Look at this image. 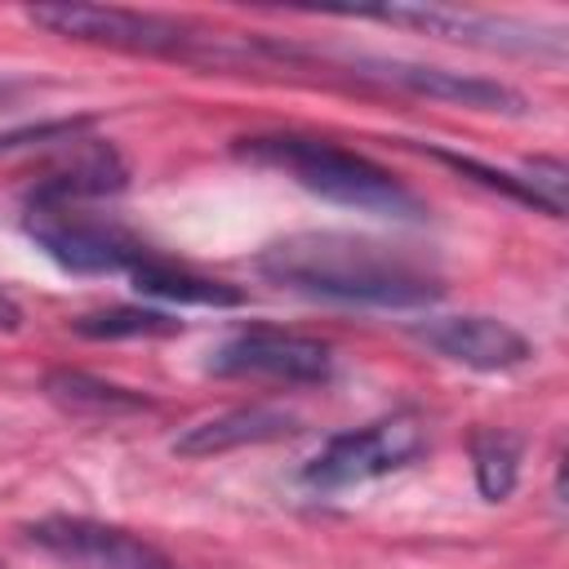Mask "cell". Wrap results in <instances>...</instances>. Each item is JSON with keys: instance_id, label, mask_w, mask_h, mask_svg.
Here are the masks:
<instances>
[{"instance_id": "5b68a950", "label": "cell", "mask_w": 569, "mask_h": 569, "mask_svg": "<svg viewBox=\"0 0 569 569\" xmlns=\"http://www.w3.org/2000/svg\"><path fill=\"white\" fill-rule=\"evenodd\" d=\"M22 231L49 262L71 276H129L151 253V244H142L120 222L53 200H27Z\"/></svg>"}, {"instance_id": "6da1fadb", "label": "cell", "mask_w": 569, "mask_h": 569, "mask_svg": "<svg viewBox=\"0 0 569 569\" xmlns=\"http://www.w3.org/2000/svg\"><path fill=\"white\" fill-rule=\"evenodd\" d=\"M253 271L289 293L342 307L413 311L445 298V271L427 253L356 231L280 236L253 258Z\"/></svg>"}, {"instance_id": "9a60e30c", "label": "cell", "mask_w": 569, "mask_h": 569, "mask_svg": "<svg viewBox=\"0 0 569 569\" xmlns=\"http://www.w3.org/2000/svg\"><path fill=\"white\" fill-rule=\"evenodd\" d=\"M44 391L71 409H93V413H116V409H138L147 405L142 396L124 391V387H111L102 378H89V373H71V369H58L44 378Z\"/></svg>"}, {"instance_id": "e0dca14e", "label": "cell", "mask_w": 569, "mask_h": 569, "mask_svg": "<svg viewBox=\"0 0 569 569\" xmlns=\"http://www.w3.org/2000/svg\"><path fill=\"white\" fill-rule=\"evenodd\" d=\"M9 93H13V84H9V80H4V76H0V102H4V98H9Z\"/></svg>"}, {"instance_id": "7a4b0ae2", "label": "cell", "mask_w": 569, "mask_h": 569, "mask_svg": "<svg viewBox=\"0 0 569 569\" xmlns=\"http://www.w3.org/2000/svg\"><path fill=\"white\" fill-rule=\"evenodd\" d=\"M236 156H244L249 164L276 169L289 182H298L302 191L369 213V218H387V222H418L427 209L422 200L378 160L347 151L329 138L316 133H253V138H236Z\"/></svg>"}, {"instance_id": "30bf717a", "label": "cell", "mask_w": 569, "mask_h": 569, "mask_svg": "<svg viewBox=\"0 0 569 569\" xmlns=\"http://www.w3.org/2000/svg\"><path fill=\"white\" fill-rule=\"evenodd\" d=\"M409 338L436 351L440 360L476 373H507L529 365L533 356L529 338L498 316H422L409 325Z\"/></svg>"}, {"instance_id": "ac0fdd59", "label": "cell", "mask_w": 569, "mask_h": 569, "mask_svg": "<svg viewBox=\"0 0 569 569\" xmlns=\"http://www.w3.org/2000/svg\"><path fill=\"white\" fill-rule=\"evenodd\" d=\"M0 569H4V560H0Z\"/></svg>"}, {"instance_id": "4fadbf2b", "label": "cell", "mask_w": 569, "mask_h": 569, "mask_svg": "<svg viewBox=\"0 0 569 569\" xmlns=\"http://www.w3.org/2000/svg\"><path fill=\"white\" fill-rule=\"evenodd\" d=\"M471 471H476V489L489 502H502L516 480H520V436L489 427L471 436Z\"/></svg>"}, {"instance_id": "3957f363", "label": "cell", "mask_w": 569, "mask_h": 569, "mask_svg": "<svg viewBox=\"0 0 569 569\" xmlns=\"http://www.w3.org/2000/svg\"><path fill=\"white\" fill-rule=\"evenodd\" d=\"M27 18L80 44H107V49L147 53V58H182V62H204V67H227V62H249V58L280 62V44L262 36L236 40V36L200 31L169 13L116 9V4H36L27 9Z\"/></svg>"}, {"instance_id": "ba28073f", "label": "cell", "mask_w": 569, "mask_h": 569, "mask_svg": "<svg viewBox=\"0 0 569 569\" xmlns=\"http://www.w3.org/2000/svg\"><path fill=\"white\" fill-rule=\"evenodd\" d=\"M22 533L62 569H178L156 542L89 516H40Z\"/></svg>"}, {"instance_id": "52a82bcc", "label": "cell", "mask_w": 569, "mask_h": 569, "mask_svg": "<svg viewBox=\"0 0 569 569\" xmlns=\"http://www.w3.org/2000/svg\"><path fill=\"white\" fill-rule=\"evenodd\" d=\"M204 369L218 373V378H262V382L311 387V382L333 378V351L320 338H307V333L249 325V329L222 338L209 351Z\"/></svg>"}, {"instance_id": "8fae6325", "label": "cell", "mask_w": 569, "mask_h": 569, "mask_svg": "<svg viewBox=\"0 0 569 569\" xmlns=\"http://www.w3.org/2000/svg\"><path fill=\"white\" fill-rule=\"evenodd\" d=\"M293 431H298V418L289 409H276V405H240V409L213 413L204 422H191L173 440V453H182V458H213V453H231V449H244V445L284 440Z\"/></svg>"}, {"instance_id": "2e32d148", "label": "cell", "mask_w": 569, "mask_h": 569, "mask_svg": "<svg viewBox=\"0 0 569 569\" xmlns=\"http://www.w3.org/2000/svg\"><path fill=\"white\" fill-rule=\"evenodd\" d=\"M18 325H22V307H18L9 293H0V329H4V333H13Z\"/></svg>"}, {"instance_id": "277c9868", "label": "cell", "mask_w": 569, "mask_h": 569, "mask_svg": "<svg viewBox=\"0 0 569 569\" xmlns=\"http://www.w3.org/2000/svg\"><path fill=\"white\" fill-rule=\"evenodd\" d=\"M422 449H427V431H422L418 413L400 409V413H387L365 427L329 436L302 462L298 480L307 493H342V489H360L369 480H382V476L409 467Z\"/></svg>"}, {"instance_id": "5bb4252c", "label": "cell", "mask_w": 569, "mask_h": 569, "mask_svg": "<svg viewBox=\"0 0 569 569\" xmlns=\"http://www.w3.org/2000/svg\"><path fill=\"white\" fill-rule=\"evenodd\" d=\"M71 329L80 338L111 342V338H160V333H178L182 320H173L169 311H156V307H107V311L76 316Z\"/></svg>"}, {"instance_id": "7c38bea8", "label": "cell", "mask_w": 569, "mask_h": 569, "mask_svg": "<svg viewBox=\"0 0 569 569\" xmlns=\"http://www.w3.org/2000/svg\"><path fill=\"white\" fill-rule=\"evenodd\" d=\"M129 284L133 293L142 298H160V302H182V307H240L244 293L227 280H213V276H200L164 253H147L133 271H129Z\"/></svg>"}, {"instance_id": "9c48e42d", "label": "cell", "mask_w": 569, "mask_h": 569, "mask_svg": "<svg viewBox=\"0 0 569 569\" xmlns=\"http://www.w3.org/2000/svg\"><path fill=\"white\" fill-rule=\"evenodd\" d=\"M342 67L356 71L360 80H378L387 89L431 98V102H449V107L502 111V116H525L529 111L525 93H516L511 84L489 80V76H462V71H449V67H427V62H405V58H369V53H347Z\"/></svg>"}, {"instance_id": "8992f818", "label": "cell", "mask_w": 569, "mask_h": 569, "mask_svg": "<svg viewBox=\"0 0 569 569\" xmlns=\"http://www.w3.org/2000/svg\"><path fill=\"white\" fill-rule=\"evenodd\" d=\"M356 18L387 22V27H413L453 44L489 49V53H525V58H560L565 53V27H533L520 18H498L480 9H453V4H387V9H360Z\"/></svg>"}]
</instances>
